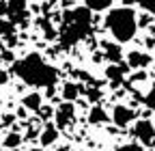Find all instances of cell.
<instances>
[{
    "instance_id": "obj_1",
    "label": "cell",
    "mask_w": 155,
    "mask_h": 151,
    "mask_svg": "<svg viewBox=\"0 0 155 151\" xmlns=\"http://www.w3.org/2000/svg\"><path fill=\"white\" fill-rule=\"evenodd\" d=\"M11 73H15L19 80H24L26 84L30 86H45V89H52L56 82H58V71L48 65L43 61L41 54H28L24 59H19L13 63L11 67Z\"/></svg>"
},
{
    "instance_id": "obj_2",
    "label": "cell",
    "mask_w": 155,
    "mask_h": 151,
    "mask_svg": "<svg viewBox=\"0 0 155 151\" xmlns=\"http://www.w3.org/2000/svg\"><path fill=\"white\" fill-rule=\"evenodd\" d=\"M91 24H93V13L86 7H78V9L65 11L61 28H58L61 45L63 48H71L75 43H80L91 32Z\"/></svg>"
},
{
    "instance_id": "obj_3",
    "label": "cell",
    "mask_w": 155,
    "mask_h": 151,
    "mask_svg": "<svg viewBox=\"0 0 155 151\" xmlns=\"http://www.w3.org/2000/svg\"><path fill=\"white\" fill-rule=\"evenodd\" d=\"M136 13L129 7H116L108 13L106 17V26L112 32V37L119 43H127L134 39L136 30H138V24H136Z\"/></svg>"
},
{
    "instance_id": "obj_4",
    "label": "cell",
    "mask_w": 155,
    "mask_h": 151,
    "mask_svg": "<svg viewBox=\"0 0 155 151\" xmlns=\"http://www.w3.org/2000/svg\"><path fill=\"white\" fill-rule=\"evenodd\" d=\"M134 134L140 140V147H155V127L149 119H142V121L136 123Z\"/></svg>"
},
{
    "instance_id": "obj_5",
    "label": "cell",
    "mask_w": 155,
    "mask_h": 151,
    "mask_svg": "<svg viewBox=\"0 0 155 151\" xmlns=\"http://www.w3.org/2000/svg\"><path fill=\"white\" fill-rule=\"evenodd\" d=\"M26 2H0V13H5L9 17V22L15 26L19 22H24V17H26Z\"/></svg>"
},
{
    "instance_id": "obj_6",
    "label": "cell",
    "mask_w": 155,
    "mask_h": 151,
    "mask_svg": "<svg viewBox=\"0 0 155 151\" xmlns=\"http://www.w3.org/2000/svg\"><path fill=\"white\" fill-rule=\"evenodd\" d=\"M73 115H75V108H73V104H69V102H63L61 106L56 108V112H54V117H56V129H65L71 121H73Z\"/></svg>"
},
{
    "instance_id": "obj_7",
    "label": "cell",
    "mask_w": 155,
    "mask_h": 151,
    "mask_svg": "<svg viewBox=\"0 0 155 151\" xmlns=\"http://www.w3.org/2000/svg\"><path fill=\"white\" fill-rule=\"evenodd\" d=\"M127 65L125 63H116V65H108L106 67V78L112 82V86H121L125 82V73H127Z\"/></svg>"
},
{
    "instance_id": "obj_8",
    "label": "cell",
    "mask_w": 155,
    "mask_h": 151,
    "mask_svg": "<svg viewBox=\"0 0 155 151\" xmlns=\"http://www.w3.org/2000/svg\"><path fill=\"white\" fill-rule=\"evenodd\" d=\"M134 117H136V112L131 108H125V106H114V110H112V121L116 123V127L129 125L134 121Z\"/></svg>"
},
{
    "instance_id": "obj_9",
    "label": "cell",
    "mask_w": 155,
    "mask_h": 151,
    "mask_svg": "<svg viewBox=\"0 0 155 151\" xmlns=\"http://www.w3.org/2000/svg\"><path fill=\"white\" fill-rule=\"evenodd\" d=\"M125 65L131 67V69H142V67L151 65V56L149 54H142V52H131L127 56V63Z\"/></svg>"
},
{
    "instance_id": "obj_10",
    "label": "cell",
    "mask_w": 155,
    "mask_h": 151,
    "mask_svg": "<svg viewBox=\"0 0 155 151\" xmlns=\"http://www.w3.org/2000/svg\"><path fill=\"white\" fill-rule=\"evenodd\" d=\"M84 89L80 86V84H75V82H65V86H63V99L65 102H69V104H73V99L78 97V93H82Z\"/></svg>"
},
{
    "instance_id": "obj_11",
    "label": "cell",
    "mask_w": 155,
    "mask_h": 151,
    "mask_svg": "<svg viewBox=\"0 0 155 151\" xmlns=\"http://www.w3.org/2000/svg\"><path fill=\"white\" fill-rule=\"evenodd\" d=\"M108 115H106V110L101 108V106H93L91 108V115H88V121L93 123V125H104V123H108Z\"/></svg>"
},
{
    "instance_id": "obj_12",
    "label": "cell",
    "mask_w": 155,
    "mask_h": 151,
    "mask_svg": "<svg viewBox=\"0 0 155 151\" xmlns=\"http://www.w3.org/2000/svg\"><path fill=\"white\" fill-rule=\"evenodd\" d=\"M56 138H58V129H56L54 125H45V127L41 129V145H43V147L52 145Z\"/></svg>"
},
{
    "instance_id": "obj_13",
    "label": "cell",
    "mask_w": 155,
    "mask_h": 151,
    "mask_svg": "<svg viewBox=\"0 0 155 151\" xmlns=\"http://www.w3.org/2000/svg\"><path fill=\"white\" fill-rule=\"evenodd\" d=\"M22 104H24V108L37 112L39 108H41V95H39V93H28V95H24Z\"/></svg>"
},
{
    "instance_id": "obj_14",
    "label": "cell",
    "mask_w": 155,
    "mask_h": 151,
    "mask_svg": "<svg viewBox=\"0 0 155 151\" xmlns=\"http://www.w3.org/2000/svg\"><path fill=\"white\" fill-rule=\"evenodd\" d=\"M104 48H106V56H108V61H110L112 65L121 63V48H119V45H114V43H104Z\"/></svg>"
},
{
    "instance_id": "obj_15",
    "label": "cell",
    "mask_w": 155,
    "mask_h": 151,
    "mask_svg": "<svg viewBox=\"0 0 155 151\" xmlns=\"http://www.w3.org/2000/svg\"><path fill=\"white\" fill-rule=\"evenodd\" d=\"M84 7L93 13V11H101V9H108L112 7V0H86Z\"/></svg>"
},
{
    "instance_id": "obj_16",
    "label": "cell",
    "mask_w": 155,
    "mask_h": 151,
    "mask_svg": "<svg viewBox=\"0 0 155 151\" xmlns=\"http://www.w3.org/2000/svg\"><path fill=\"white\" fill-rule=\"evenodd\" d=\"M41 28H43L45 39H54V37H58V30L52 26V22H50V20H41Z\"/></svg>"
},
{
    "instance_id": "obj_17",
    "label": "cell",
    "mask_w": 155,
    "mask_h": 151,
    "mask_svg": "<svg viewBox=\"0 0 155 151\" xmlns=\"http://www.w3.org/2000/svg\"><path fill=\"white\" fill-rule=\"evenodd\" d=\"M19 143H22V136L15 134V132L7 134V138H5V147L7 149H15V147H19Z\"/></svg>"
},
{
    "instance_id": "obj_18",
    "label": "cell",
    "mask_w": 155,
    "mask_h": 151,
    "mask_svg": "<svg viewBox=\"0 0 155 151\" xmlns=\"http://www.w3.org/2000/svg\"><path fill=\"white\" fill-rule=\"evenodd\" d=\"M13 32H15V26H13L9 20H2V17H0V35L9 39V37H11Z\"/></svg>"
},
{
    "instance_id": "obj_19",
    "label": "cell",
    "mask_w": 155,
    "mask_h": 151,
    "mask_svg": "<svg viewBox=\"0 0 155 151\" xmlns=\"http://www.w3.org/2000/svg\"><path fill=\"white\" fill-rule=\"evenodd\" d=\"M144 104H147L151 110H155V82H153V86H151V91H149V95L144 97Z\"/></svg>"
},
{
    "instance_id": "obj_20",
    "label": "cell",
    "mask_w": 155,
    "mask_h": 151,
    "mask_svg": "<svg viewBox=\"0 0 155 151\" xmlns=\"http://www.w3.org/2000/svg\"><path fill=\"white\" fill-rule=\"evenodd\" d=\"M116 151H142V147H140V145H136V143H129V145H123V147H119Z\"/></svg>"
},
{
    "instance_id": "obj_21",
    "label": "cell",
    "mask_w": 155,
    "mask_h": 151,
    "mask_svg": "<svg viewBox=\"0 0 155 151\" xmlns=\"http://www.w3.org/2000/svg\"><path fill=\"white\" fill-rule=\"evenodd\" d=\"M147 45H149V48H153V45H155V26H151V28H149V35H147Z\"/></svg>"
},
{
    "instance_id": "obj_22",
    "label": "cell",
    "mask_w": 155,
    "mask_h": 151,
    "mask_svg": "<svg viewBox=\"0 0 155 151\" xmlns=\"http://www.w3.org/2000/svg\"><path fill=\"white\" fill-rule=\"evenodd\" d=\"M37 112H39V115H41V119H48V117H52V115H54V112H52V108H43V106L39 108Z\"/></svg>"
},
{
    "instance_id": "obj_23",
    "label": "cell",
    "mask_w": 155,
    "mask_h": 151,
    "mask_svg": "<svg viewBox=\"0 0 155 151\" xmlns=\"http://www.w3.org/2000/svg\"><path fill=\"white\" fill-rule=\"evenodd\" d=\"M140 7H142L144 11H149V13L155 15V2H147V0H144V2H140Z\"/></svg>"
},
{
    "instance_id": "obj_24",
    "label": "cell",
    "mask_w": 155,
    "mask_h": 151,
    "mask_svg": "<svg viewBox=\"0 0 155 151\" xmlns=\"http://www.w3.org/2000/svg\"><path fill=\"white\" fill-rule=\"evenodd\" d=\"M149 22H151V17H149V13H144V15L140 17V22H136V24H140V26H149Z\"/></svg>"
},
{
    "instance_id": "obj_25",
    "label": "cell",
    "mask_w": 155,
    "mask_h": 151,
    "mask_svg": "<svg viewBox=\"0 0 155 151\" xmlns=\"http://www.w3.org/2000/svg\"><path fill=\"white\" fill-rule=\"evenodd\" d=\"M144 78H147V73H144V71H138V73L131 76V82H134V80H144Z\"/></svg>"
},
{
    "instance_id": "obj_26",
    "label": "cell",
    "mask_w": 155,
    "mask_h": 151,
    "mask_svg": "<svg viewBox=\"0 0 155 151\" xmlns=\"http://www.w3.org/2000/svg\"><path fill=\"white\" fill-rule=\"evenodd\" d=\"M9 80V76H7V71H2V69H0V84H5Z\"/></svg>"
}]
</instances>
